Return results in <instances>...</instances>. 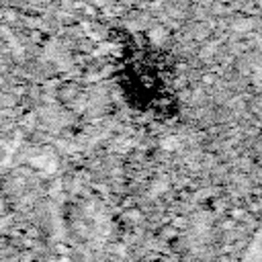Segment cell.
Returning a JSON list of instances; mask_svg holds the SVG:
<instances>
[{
	"instance_id": "cell-2",
	"label": "cell",
	"mask_w": 262,
	"mask_h": 262,
	"mask_svg": "<svg viewBox=\"0 0 262 262\" xmlns=\"http://www.w3.org/2000/svg\"><path fill=\"white\" fill-rule=\"evenodd\" d=\"M162 145H164V149H174V147L178 145V139H176V137H164Z\"/></svg>"
},
{
	"instance_id": "cell-1",
	"label": "cell",
	"mask_w": 262,
	"mask_h": 262,
	"mask_svg": "<svg viewBox=\"0 0 262 262\" xmlns=\"http://www.w3.org/2000/svg\"><path fill=\"white\" fill-rule=\"evenodd\" d=\"M147 39H149L151 43L160 45V43L166 39V29H164V27H154V29L147 33Z\"/></svg>"
}]
</instances>
